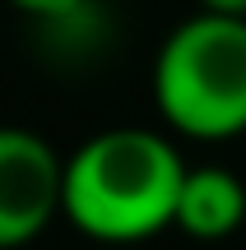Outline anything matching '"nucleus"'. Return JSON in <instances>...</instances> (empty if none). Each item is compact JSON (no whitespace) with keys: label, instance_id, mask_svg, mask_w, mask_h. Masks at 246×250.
I'll list each match as a JSON object with an SVG mask.
<instances>
[{"label":"nucleus","instance_id":"1","mask_svg":"<svg viewBox=\"0 0 246 250\" xmlns=\"http://www.w3.org/2000/svg\"><path fill=\"white\" fill-rule=\"evenodd\" d=\"M181 181L186 162L158 130H102L65 158L61 213L93 241H149L172 227Z\"/></svg>","mask_w":246,"mask_h":250},{"label":"nucleus","instance_id":"2","mask_svg":"<svg viewBox=\"0 0 246 250\" xmlns=\"http://www.w3.org/2000/svg\"><path fill=\"white\" fill-rule=\"evenodd\" d=\"M154 102L191 139L246 134V19L200 9L172 28L154 61Z\"/></svg>","mask_w":246,"mask_h":250},{"label":"nucleus","instance_id":"3","mask_svg":"<svg viewBox=\"0 0 246 250\" xmlns=\"http://www.w3.org/2000/svg\"><path fill=\"white\" fill-rule=\"evenodd\" d=\"M65 208V158L33 130L0 125V250L28 246Z\"/></svg>","mask_w":246,"mask_h":250},{"label":"nucleus","instance_id":"4","mask_svg":"<svg viewBox=\"0 0 246 250\" xmlns=\"http://www.w3.org/2000/svg\"><path fill=\"white\" fill-rule=\"evenodd\" d=\"M246 223V181L228 167H186L172 227L191 241H228Z\"/></svg>","mask_w":246,"mask_h":250},{"label":"nucleus","instance_id":"5","mask_svg":"<svg viewBox=\"0 0 246 250\" xmlns=\"http://www.w3.org/2000/svg\"><path fill=\"white\" fill-rule=\"evenodd\" d=\"M9 5L23 9V14H33V19H70L84 0H9Z\"/></svg>","mask_w":246,"mask_h":250},{"label":"nucleus","instance_id":"6","mask_svg":"<svg viewBox=\"0 0 246 250\" xmlns=\"http://www.w3.org/2000/svg\"><path fill=\"white\" fill-rule=\"evenodd\" d=\"M200 9H209V14H232V19H246V0H200Z\"/></svg>","mask_w":246,"mask_h":250}]
</instances>
